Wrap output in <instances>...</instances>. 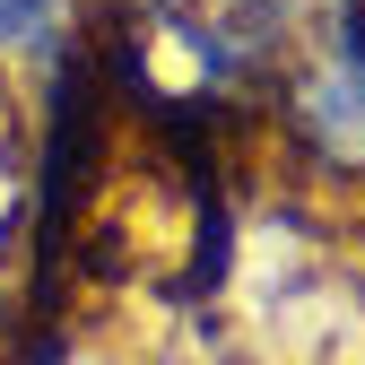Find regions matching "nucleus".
Segmentation results:
<instances>
[{"instance_id":"obj_2","label":"nucleus","mask_w":365,"mask_h":365,"mask_svg":"<svg viewBox=\"0 0 365 365\" xmlns=\"http://www.w3.org/2000/svg\"><path fill=\"white\" fill-rule=\"evenodd\" d=\"M78 0H0V61H61Z\"/></svg>"},{"instance_id":"obj_1","label":"nucleus","mask_w":365,"mask_h":365,"mask_svg":"<svg viewBox=\"0 0 365 365\" xmlns=\"http://www.w3.org/2000/svg\"><path fill=\"white\" fill-rule=\"evenodd\" d=\"M296 130L313 140V157L365 165V0H339L331 26L313 35L296 70Z\"/></svg>"}]
</instances>
